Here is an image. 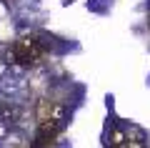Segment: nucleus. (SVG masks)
<instances>
[{"label":"nucleus","mask_w":150,"mask_h":148,"mask_svg":"<svg viewBox=\"0 0 150 148\" xmlns=\"http://www.w3.org/2000/svg\"><path fill=\"white\" fill-rule=\"evenodd\" d=\"M40 55H43V45H40L35 38H23V40H18L15 48H13V58H15L18 63H23V65L35 63Z\"/></svg>","instance_id":"nucleus-1"}]
</instances>
